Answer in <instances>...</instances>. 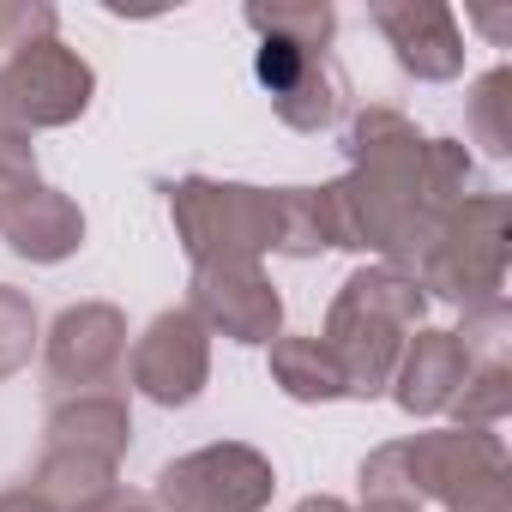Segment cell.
<instances>
[{
  "mask_svg": "<svg viewBox=\"0 0 512 512\" xmlns=\"http://www.w3.org/2000/svg\"><path fill=\"white\" fill-rule=\"evenodd\" d=\"M127 374L133 392L163 404V410H187L205 386H211V332L187 314V308H163L127 350Z\"/></svg>",
  "mask_w": 512,
  "mask_h": 512,
  "instance_id": "cell-9",
  "label": "cell"
},
{
  "mask_svg": "<svg viewBox=\"0 0 512 512\" xmlns=\"http://www.w3.org/2000/svg\"><path fill=\"white\" fill-rule=\"evenodd\" d=\"M187 314L205 332H223L229 344H272V338H284V296H278V284L266 278L260 260L193 266Z\"/></svg>",
  "mask_w": 512,
  "mask_h": 512,
  "instance_id": "cell-8",
  "label": "cell"
},
{
  "mask_svg": "<svg viewBox=\"0 0 512 512\" xmlns=\"http://www.w3.org/2000/svg\"><path fill=\"white\" fill-rule=\"evenodd\" d=\"M121 464L109 458H91V452H67V446H43L37 470H31V488L55 506V512H103L121 482H115Z\"/></svg>",
  "mask_w": 512,
  "mask_h": 512,
  "instance_id": "cell-16",
  "label": "cell"
},
{
  "mask_svg": "<svg viewBox=\"0 0 512 512\" xmlns=\"http://www.w3.org/2000/svg\"><path fill=\"white\" fill-rule=\"evenodd\" d=\"M332 247V223H326V193L320 187H278V247L284 260H314Z\"/></svg>",
  "mask_w": 512,
  "mask_h": 512,
  "instance_id": "cell-19",
  "label": "cell"
},
{
  "mask_svg": "<svg viewBox=\"0 0 512 512\" xmlns=\"http://www.w3.org/2000/svg\"><path fill=\"white\" fill-rule=\"evenodd\" d=\"M0 512H55L31 482H19V488H0Z\"/></svg>",
  "mask_w": 512,
  "mask_h": 512,
  "instance_id": "cell-26",
  "label": "cell"
},
{
  "mask_svg": "<svg viewBox=\"0 0 512 512\" xmlns=\"http://www.w3.org/2000/svg\"><path fill=\"white\" fill-rule=\"evenodd\" d=\"M61 25L55 7H43V0H0V61H13L37 43H49Z\"/></svg>",
  "mask_w": 512,
  "mask_h": 512,
  "instance_id": "cell-24",
  "label": "cell"
},
{
  "mask_svg": "<svg viewBox=\"0 0 512 512\" xmlns=\"http://www.w3.org/2000/svg\"><path fill=\"white\" fill-rule=\"evenodd\" d=\"M43 446H67V452H91V458H109L121 464L127 446H133V410L115 386H97V392H61L49 404V422H43Z\"/></svg>",
  "mask_w": 512,
  "mask_h": 512,
  "instance_id": "cell-15",
  "label": "cell"
},
{
  "mask_svg": "<svg viewBox=\"0 0 512 512\" xmlns=\"http://www.w3.org/2000/svg\"><path fill=\"white\" fill-rule=\"evenodd\" d=\"M169 217L175 241L187 247L193 266L217 260H266L278 247V187H247V181H169Z\"/></svg>",
  "mask_w": 512,
  "mask_h": 512,
  "instance_id": "cell-4",
  "label": "cell"
},
{
  "mask_svg": "<svg viewBox=\"0 0 512 512\" xmlns=\"http://www.w3.org/2000/svg\"><path fill=\"white\" fill-rule=\"evenodd\" d=\"M278 494V470L247 440H211L157 470V512H266Z\"/></svg>",
  "mask_w": 512,
  "mask_h": 512,
  "instance_id": "cell-6",
  "label": "cell"
},
{
  "mask_svg": "<svg viewBox=\"0 0 512 512\" xmlns=\"http://www.w3.org/2000/svg\"><path fill=\"white\" fill-rule=\"evenodd\" d=\"M97 97V73L79 49H67L61 37L0 61V121H13L25 133L43 127H73Z\"/></svg>",
  "mask_w": 512,
  "mask_h": 512,
  "instance_id": "cell-7",
  "label": "cell"
},
{
  "mask_svg": "<svg viewBox=\"0 0 512 512\" xmlns=\"http://www.w3.org/2000/svg\"><path fill=\"white\" fill-rule=\"evenodd\" d=\"M506 199L500 193H470L464 205H452L434 229V241L422 247V260L410 266V278L422 284V296L458 302V308H482L500 302L506 290Z\"/></svg>",
  "mask_w": 512,
  "mask_h": 512,
  "instance_id": "cell-3",
  "label": "cell"
},
{
  "mask_svg": "<svg viewBox=\"0 0 512 512\" xmlns=\"http://www.w3.org/2000/svg\"><path fill=\"white\" fill-rule=\"evenodd\" d=\"M266 350H272V386H278L284 398H296V404H338V398H350L344 368H338V356L326 350V338L284 332V338H272Z\"/></svg>",
  "mask_w": 512,
  "mask_h": 512,
  "instance_id": "cell-17",
  "label": "cell"
},
{
  "mask_svg": "<svg viewBox=\"0 0 512 512\" xmlns=\"http://www.w3.org/2000/svg\"><path fill=\"white\" fill-rule=\"evenodd\" d=\"M247 31L260 43H290V49H332V31H338V13L326 0H253L241 13Z\"/></svg>",
  "mask_w": 512,
  "mask_h": 512,
  "instance_id": "cell-18",
  "label": "cell"
},
{
  "mask_svg": "<svg viewBox=\"0 0 512 512\" xmlns=\"http://www.w3.org/2000/svg\"><path fill=\"white\" fill-rule=\"evenodd\" d=\"M103 512H157V500H151V494H115Z\"/></svg>",
  "mask_w": 512,
  "mask_h": 512,
  "instance_id": "cell-27",
  "label": "cell"
},
{
  "mask_svg": "<svg viewBox=\"0 0 512 512\" xmlns=\"http://www.w3.org/2000/svg\"><path fill=\"white\" fill-rule=\"evenodd\" d=\"M410 494L440 512H512L506 494V446L494 428H428L398 440Z\"/></svg>",
  "mask_w": 512,
  "mask_h": 512,
  "instance_id": "cell-5",
  "label": "cell"
},
{
  "mask_svg": "<svg viewBox=\"0 0 512 512\" xmlns=\"http://www.w3.org/2000/svg\"><path fill=\"white\" fill-rule=\"evenodd\" d=\"M362 512H422V506H362Z\"/></svg>",
  "mask_w": 512,
  "mask_h": 512,
  "instance_id": "cell-30",
  "label": "cell"
},
{
  "mask_svg": "<svg viewBox=\"0 0 512 512\" xmlns=\"http://www.w3.org/2000/svg\"><path fill=\"white\" fill-rule=\"evenodd\" d=\"M476 25H482V31H494V37H506V19H500V13H476Z\"/></svg>",
  "mask_w": 512,
  "mask_h": 512,
  "instance_id": "cell-29",
  "label": "cell"
},
{
  "mask_svg": "<svg viewBox=\"0 0 512 512\" xmlns=\"http://www.w3.org/2000/svg\"><path fill=\"white\" fill-rule=\"evenodd\" d=\"M380 37L392 43V61L422 79V85H446L464 73V31H458V13L440 7V0H374Z\"/></svg>",
  "mask_w": 512,
  "mask_h": 512,
  "instance_id": "cell-12",
  "label": "cell"
},
{
  "mask_svg": "<svg viewBox=\"0 0 512 512\" xmlns=\"http://www.w3.org/2000/svg\"><path fill=\"white\" fill-rule=\"evenodd\" d=\"M464 374H470V356H464L458 332L452 326H416L386 392H392V404L404 416H446L458 386H464Z\"/></svg>",
  "mask_w": 512,
  "mask_h": 512,
  "instance_id": "cell-13",
  "label": "cell"
},
{
  "mask_svg": "<svg viewBox=\"0 0 512 512\" xmlns=\"http://www.w3.org/2000/svg\"><path fill=\"white\" fill-rule=\"evenodd\" d=\"M43 368L61 392L115 386L127 368V314L115 302H73L55 314L43 338Z\"/></svg>",
  "mask_w": 512,
  "mask_h": 512,
  "instance_id": "cell-10",
  "label": "cell"
},
{
  "mask_svg": "<svg viewBox=\"0 0 512 512\" xmlns=\"http://www.w3.org/2000/svg\"><path fill=\"white\" fill-rule=\"evenodd\" d=\"M416 326H428V296L404 266H362L344 278L320 338L338 356L350 398H380L392 386V368Z\"/></svg>",
  "mask_w": 512,
  "mask_h": 512,
  "instance_id": "cell-2",
  "label": "cell"
},
{
  "mask_svg": "<svg viewBox=\"0 0 512 512\" xmlns=\"http://www.w3.org/2000/svg\"><path fill=\"white\" fill-rule=\"evenodd\" d=\"M296 512H356V506H344L332 494H308V500H296Z\"/></svg>",
  "mask_w": 512,
  "mask_h": 512,
  "instance_id": "cell-28",
  "label": "cell"
},
{
  "mask_svg": "<svg viewBox=\"0 0 512 512\" xmlns=\"http://www.w3.org/2000/svg\"><path fill=\"white\" fill-rule=\"evenodd\" d=\"M37 338H43V332H37V308H31V296L13 290V284H0V380H13V374L31 368Z\"/></svg>",
  "mask_w": 512,
  "mask_h": 512,
  "instance_id": "cell-22",
  "label": "cell"
},
{
  "mask_svg": "<svg viewBox=\"0 0 512 512\" xmlns=\"http://www.w3.org/2000/svg\"><path fill=\"white\" fill-rule=\"evenodd\" d=\"M43 175H37V145H31V133L25 127H13V121H0V199H19L25 187H37Z\"/></svg>",
  "mask_w": 512,
  "mask_h": 512,
  "instance_id": "cell-25",
  "label": "cell"
},
{
  "mask_svg": "<svg viewBox=\"0 0 512 512\" xmlns=\"http://www.w3.org/2000/svg\"><path fill=\"white\" fill-rule=\"evenodd\" d=\"M446 416H458V428H500L512 416V368H470Z\"/></svg>",
  "mask_w": 512,
  "mask_h": 512,
  "instance_id": "cell-21",
  "label": "cell"
},
{
  "mask_svg": "<svg viewBox=\"0 0 512 512\" xmlns=\"http://www.w3.org/2000/svg\"><path fill=\"white\" fill-rule=\"evenodd\" d=\"M506 109H512V67H494V73H482L476 91H470V133H476V145H482L488 157H506V151H512V121H506Z\"/></svg>",
  "mask_w": 512,
  "mask_h": 512,
  "instance_id": "cell-20",
  "label": "cell"
},
{
  "mask_svg": "<svg viewBox=\"0 0 512 512\" xmlns=\"http://www.w3.org/2000/svg\"><path fill=\"white\" fill-rule=\"evenodd\" d=\"M506 338H512V308H506V296H500V302H482V308H464L458 344H464L470 368H506Z\"/></svg>",
  "mask_w": 512,
  "mask_h": 512,
  "instance_id": "cell-23",
  "label": "cell"
},
{
  "mask_svg": "<svg viewBox=\"0 0 512 512\" xmlns=\"http://www.w3.org/2000/svg\"><path fill=\"white\" fill-rule=\"evenodd\" d=\"M350 175L326 181V223L332 247L380 253V266H416L434 241L440 217L476 193V157L458 139L416 133L410 115L374 103L344 121Z\"/></svg>",
  "mask_w": 512,
  "mask_h": 512,
  "instance_id": "cell-1",
  "label": "cell"
},
{
  "mask_svg": "<svg viewBox=\"0 0 512 512\" xmlns=\"http://www.w3.org/2000/svg\"><path fill=\"white\" fill-rule=\"evenodd\" d=\"M0 211H7V199H0Z\"/></svg>",
  "mask_w": 512,
  "mask_h": 512,
  "instance_id": "cell-31",
  "label": "cell"
},
{
  "mask_svg": "<svg viewBox=\"0 0 512 512\" xmlns=\"http://www.w3.org/2000/svg\"><path fill=\"white\" fill-rule=\"evenodd\" d=\"M253 79L272 91L278 121L296 127V133H326L344 115V103H350V79L332 61V49L260 43V49H253Z\"/></svg>",
  "mask_w": 512,
  "mask_h": 512,
  "instance_id": "cell-11",
  "label": "cell"
},
{
  "mask_svg": "<svg viewBox=\"0 0 512 512\" xmlns=\"http://www.w3.org/2000/svg\"><path fill=\"white\" fill-rule=\"evenodd\" d=\"M0 235H7V247L19 253V260L61 266V260H73V253L85 247V211L61 187L37 181L19 199H7V211H0Z\"/></svg>",
  "mask_w": 512,
  "mask_h": 512,
  "instance_id": "cell-14",
  "label": "cell"
}]
</instances>
